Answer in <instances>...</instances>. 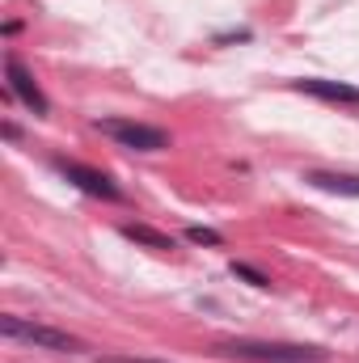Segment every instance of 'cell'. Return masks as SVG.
Wrapping results in <instances>:
<instances>
[{
  "label": "cell",
  "mask_w": 359,
  "mask_h": 363,
  "mask_svg": "<svg viewBox=\"0 0 359 363\" xmlns=\"http://www.w3.org/2000/svg\"><path fill=\"white\" fill-rule=\"evenodd\" d=\"M211 351L245 363H326L321 347H296V342H216Z\"/></svg>",
  "instance_id": "obj_1"
},
{
  "label": "cell",
  "mask_w": 359,
  "mask_h": 363,
  "mask_svg": "<svg viewBox=\"0 0 359 363\" xmlns=\"http://www.w3.org/2000/svg\"><path fill=\"white\" fill-rule=\"evenodd\" d=\"M0 334L4 338H17V342H34L43 351H60V355H81L85 351V342L72 338L68 330L43 325V321H26V317H0Z\"/></svg>",
  "instance_id": "obj_2"
},
{
  "label": "cell",
  "mask_w": 359,
  "mask_h": 363,
  "mask_svg": "<svg viewBox=\"0 0 359 363\" xmlns=\"http://www.w3.org/2000/svg\"><path fill=\"white\" fill-rule=\"evenodd\" d=\"M97 131L110 135L118 148H131V152H165L170 148V131L136 123V118H97Z\"/></svg>",
  "instance_id": "obj_3"
},
{
  "label": "cell",
  "mask_w": 359,
  "mask_h": 363,
  "mask_svg": "<svg viewBox=\"0 0 359 363\" xmlns=\"http://www.w3.org/2000/svg\"><path fill=\"white\" fill-rule=\"evenodd\" d=\"M4 89L13 93V101H21L26 110H34V114H47L51 110V101H47V93L38 89V81H34V72L17 60V55H4Z\"/></svg>",
  "instance_id": "obj_4"
},
{
  "label": "cell",
  "mask_w": 359,
  "mask_h": 363,
  "mask_svg": "<svg viewBox=\"0 0 359 363\" xmlns=\"http://www.w3.org/2000/svg\"><path fill=\"white\" fill-rule=\"evenodd\" d=\"M60 174L68 182H77L85 194L93 199H106V203H118L123 199V190L110 182V174H101V169H89V165H81V161H60Z\"/></svg>",
  "instance_id": "obj_5"
},
{
  "label": "cell",
  "mask_w": 359,
  "mask_h": 363,
  "mask_svg": "<svg viewBox=\"0 0 359 363\" xmlns=\"http://www.w3.org/2000/svg\"><path fill=\"white\" fill-rule=\"evenodd\" d=\"M300 93H313L321 101H338V106H359V85H347V81H321V77H304L296 81Z\"/></svg>",
  "instance_id": "obj_6"
},
{
  "label": "cell",
  "mask_w": 359,
  "mask_h": 363,
  "mask_svg": "<svg viewBox=\"0 0 359 363\" xmlns=\"http://www.w3.org/2000/svg\"><path fill=\"white\" fill-rule=\"evenodd\" d=\"M309 186L326 190V194H347V199H359V178L355 174H326V169H309L304 174Z\"/></svg>",
  "instance_id": "obj_7"
},
{
  "label": "cell",
  "mask_w": 359,
  "mask_h": 363,
  "mask_svg": "<svg viewBox=\"0 0 359 363\" xmlns=\"http://www.w3.org/2000/svg\"><path fill=\"white\" fill-rule=\"evenodd\" d=\"M123 237H131L136 245H148V250H174V237H165L148 224H123Z\"/></svg>",
  "instance_id": "obj_8"
},
{
  "label": "cell",
  "mask_w": 359,
  "mask_h": 363,
  "mask_svg": "<svg viewBox=\"0 0 359 363\" xmlns=\"http://www.w3.org/2000/svg\"><path fill=\"white\" fill-rule=\"evenodd\" d=\"M186 237H190L194 245H220V241H224L216 228H199V224H190V228H186Z\"/></svg>",
  "instance_id": "obj_9"
},
{
  "label": "cell",
  "mask_w": 359,
  "mask_h": 363,
  "mask_svg": "<svg viewBox=\"0 0 359 363\" xmlns=\"http://www.w3.org/2000/svg\"><path fill=\"white\" fill-rule=\"evenodd\" d=\"M233 274H241L245 283H254V287H267V274L254 271V267H245V262H233Z\"/></svg>",
  "instance_id": "obj_10"
},
{
  "label": "cell",
  "mask_w": 359,
  "mask_h": 363,
  "mask_svg": "<svg viewBox=\"0 0 359 363\" xmlns=\"http://www.w3.org/2000/svg\"><path fill=\"white\" fill-rule=\"evenodd\" d=\"M97 363H165V359H136V355H101Z\"/></svg>",
  "instance_id": "obj_11"
}]
</instances>
